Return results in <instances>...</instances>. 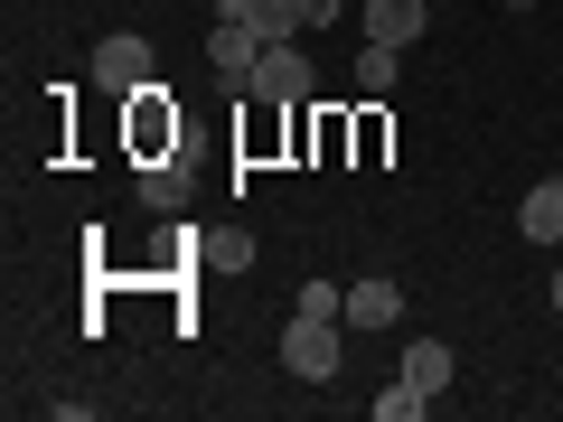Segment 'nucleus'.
I'll list each match as a JSON object with an SVG mask.
<instances>
[{
    "mask_svg": "<svg viewBox=\"0 0 563 422\" xmlns=\"http://www.w3.org/2000/svg\"><path fill=\"white\" fill-rule=\"evenodd\" d=\"M507 10H536V0H507Z\"/></svg>",
    "mask_w": 563,
    "mask_h": 422,
    "instance_id": "16",
    "label": "nucleus"
},
{
    "mask_svg": "<svg viewBox=\"0 0 563 422\" xmlns=\"http://www.w3.org/2000/svg\"><path fill=\"white\" fill-rule=\"evenodd\" d=\"M554 310H563V263H554Z\"/></svg>",
    "mask_w": 563,
    "mask_h": 422,
    "instance_id": "15",
    "label": "nucleus"
},
{
    "mask_svg": "<svg viewBox=\"0 0 563 422\" xmlns=\"http://www.w3.org/2000/svg\"><path fill=\"white\" fill-rule=\"evenodd\" d=\"M244 10H254V0H217V20H244Z\"/></svg>",
    "mask_w": 563,
    "mask_h": 422,
    "instance_id": "14",
    "label": "nucleus"
},
{
    "mask_svg": "<svg viewBox=\"0 0 563 422\" xmlns=\"http://www.w3.org/2000/svg\"><path fill=\"white\" fill-rule=\"evenodd\" d=\"M517 235H526V244H563V179L526 188V207H517Z\"/></svg>",
    "mask_w": 563,
    "mask_h": 422,
    "instance_id": "7",
    "label": "nucleus"
},
{
    "mask_svg": "<svg viewBox=\"0 0 563 422\" xmlns=\"http://www.w3.org/2000/svg\"><path fill=\"white\" fill-rule=\"evenodd\" d=\"M207 66H217L225 95H244V85H254V66H263V38H254L244 20H217V29H207Z\"/></svg>",
    "mask_w": 563,
    "mask_h": 422,
    "instance_id": "3",
    "label": "nucleus"
},
{
    "mask_svg": "<svg viewBox=\"0 0 563 422\" xmlns=\"http://www.w3.org/2000/svg\"><path fill=\"white\" fill-rule=\"evenodd\" d=\"M339 10H347V0H301V29H310V20L329 29V20H339Z\"/></svg>",
    "mask_w": 563,
    "mask_h": 422,
    "instance_id": "13",
    "label": "nucleus"
},
{
    "mask_svg": "<svg viewBox=\"0 0 563 422\" xmlns=\"http://www.w3.org/2000/svg\"><path fill=\"white\" fill-rule=\"evenodd\" d=\"M151 85V38H95V95H141Z\"/></svg>",
    "mask_w": 563,
    "mask_h": 422,
    "instance_id": "2",
    "label": "nucleus"
},
{
    "mask_svg": "<svg viewBox=\"0 0 563 422\" xmlns=\"http://www.w3.org/2000/svg\"><path fill=\"white\" fill-rule=\"evenodd\" d=\"M395 57H404V47H376V38H366V47H357V95H395Z\"/></svg>",
    "mask_w": 563,
    "mask_h": 422,
    "instance_id": "11",
    "label": "nucleus"
},
{
    "mask_svg": "<svg viewBox=\"0 0 563 422\" xmlns=\"http://www.w3.org/2000/svg\"><path fill=\"white\" fill-rule=\"evenodd\" d=\"M432 29V0H366V38L376 47H413Z\"/></svg>",
    "mask_w": 563,
    "mask_h": 422,
    "instance_id": "5",
    "label": "nucleus"
},
{
    "mask_svg": "<svg viewBox=\"0 0 563 422\" xmlns=\"http://www.w3.org/2000/svg\"><path fill=\"white\" fill-rule=\"evenodd\" d=\"M422 413H432V395H422V385H385V395H376V422H422Z\"/></svg>",
    "mask_w": 563,
    "mask_h": 422,
    "instance_id": "12",
    "label": "nucleus"
},
{
    "mask_svg": "<svg viewBox=\"0 0 563 422\" xmlns=\"http://www.w3.org/2000/svg\"><path fill=\"white\" fill-rule=\"evenodd\" d=\"M282 366H291L301 385H329V376H339V320L291 310V320H282Z\"/></svg>",
    "mask_w": 563,
    "mask_h": 422,
    "instance_id": "1",
    "label": "nucleus"
},
{
    "mask_svg": "<svg viewBox=\"0 0 563 422\" xmlns=\"http://www.w3.org/2000/svg\"><path fill=\"white\" fill-rule=\"evenodd\" d=\"M244 95H263V103H301L310 95V57H301V38L291 47H263V66H254V85Z\"/></svg>",
    "mask_w": 563,
    "mask_h": 422,
    "instance_id": "4",
    "label": "nucleus"
},
{
    "mask_svg": "<svg viewBox=\"0 0 563 422\" xmlns=\"http://www.w3.org/2000/svg\"><path fill=\"white\" fill-rule=\"evenodd\" d=\"M404 385L442 395V385H451V347H442V338H413V347H404Z\"/></svg>",
    "mask_w": 563,
    "mask_h": 422,
    "instance_id": "9",
    "label": "nucleus"
},
{
    "mask_svg": "<svg viewBox=\"0 0 563 422\" xmlns=\"http://www.w3.org/2000/svg\"><path fill=\"white\" fill-rule=\"evenodd\" d=\"M179 198H188V169H179V151H169V160L141 169V207H179Z\"/></svg>",
    "mask_w": 563,
    "mask_h": 422,
    "instance_id": "10",
    "label": "nucleus"
},
{
    "mask_svg": "<svg viewBox=\"0 0 563 422\" xmlns=\"http://www.w3.org/2000/svg\"><path fill=\"white\" fill-rule=\"evenodd\" d=\"M244 29H254L263 47H291V38H301V0H254V10H244Z\"/></svg>",
    "mask_w": 563,
    "mask_h": 422,
    "instance_id": "8",
    "label": "nucleus"
},
{
    "mask_svg": "<svg viewBox=\"0 0 563 422\" xmlns=\"http://www.w3.org/2000/svg\"><path fill=\"white\" fill-rule=\"evenodd\" d=\"M395 320H404L395 273H376V281H357V291H347V329H395Z\"/></svg>",
    "mask_w": 563,
    "mask_h": 422,
    "instance_id": "6",
    "label": "nucleus"
}]
</instances>
